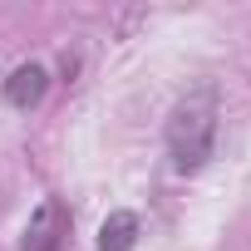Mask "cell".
<instances>
[{
	"label": "cell",
	"instance_id": "7a4b0ae2",
	"mask_svg": "<svg viewBox=\"0 0 251 251\" xmlns=\"http://www.w3.org/2000/svg\"><path fill=\"white\" fill-rule=\"evenodd\" d=\"M69 236V207L59 197H45L35 212H30V226H25V241L20 251H59Z\"/></svg>",
	"mask_w": 251,
	"mask_h": 251
},
{
	"label": "cell",
	"instance_id": "6da1fadb",
	"mask_svg": "<svg viewBox=\"0 0 251 251\" xmlns=\"http://www.w3.org/2000/svg\"><path fill=\"white\" fill-rule=\"evenodd\" d=\"M217 148V89H192L168 118V153L177 173H197Z\"/></svg>",
	"mask_w": 251,
	"mask_h": 251
},
{
	"label": "cell",
	"instance_id": "277c9868",
	"mask_svg": "<svg viewBox=\"0 0 251 251\" xmlns=\"http://www.w3.org/2000/svg\"><path fill=\"white\" fill-rule=\"evenodd\" d=\"M138 241V212H108L103 226H99V251H133Z\"/></svg>",
	"mask_w": 251,
	"mask_h": 251
},
{
	"label": "cell",
	"instance_id": "3957f363",
	"mask_svg": "<svg viewBox=\"0 0 251 251\" xmlns=\"http://www.w3.org/2000/svg\"><path fill=\"white\" fill-rule=\"evenodd\" d=\"M50 89V69L45 64H15L10 79H5V103L10 108H35Z\"/></svg>",
	"mask_w": 251,
	"mask_h": 251
}]
</instances>
